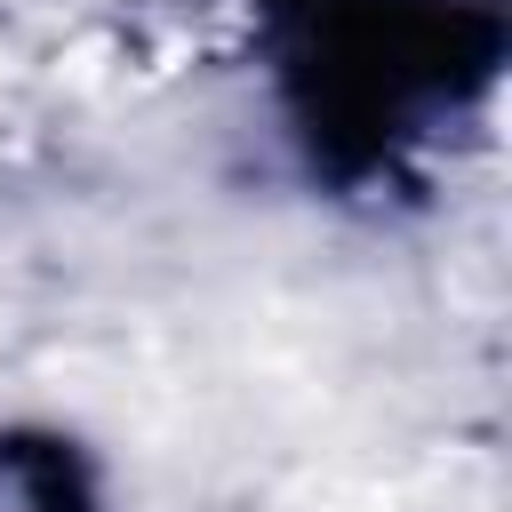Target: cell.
<instances>
[{
    "label": "cell",
    "instance_id": "6da1fadb",
    "mask_svg": "<svg viewBox=\"0 0 512 512\" xmlns=\"http://www.w3.org/2000/svg\"><path fill=\"white\" fill-rule=\"evenodd\" d=\"M240 72L304 200L400 216L488 144L512 0H240Z\"/></svg>",
    "mask_w": 512,
    "mask_h": 512
},
{
    "label": "cell",
    "instance_id": "7a4b0ae2",
    "mask_svg": "<svg viewBox=\"0 0 512 512\" xmlns=\"http://www.w3.org/2000/svg\"><path fill=\"white\" fill-rule=\"evenodd\" d=\"M0 512H128L112 456L64 416H0Z\"/></svg>",
    "mask_w": 512,
    "mask_h": 512
}]
</instances>
